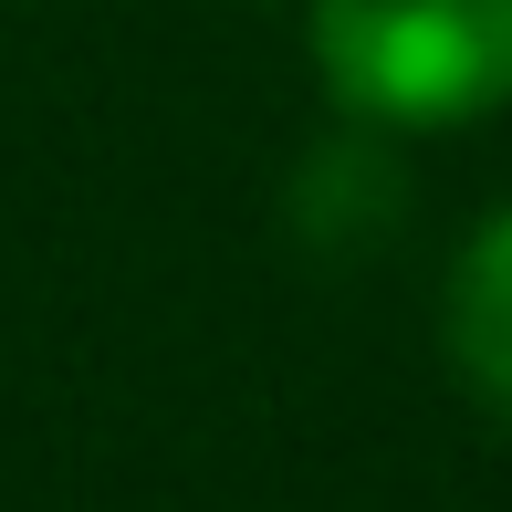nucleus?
<instances>
[{"label": "nucleus", "instance_id": "obj_2", "mask_svg": "<svg viewBox=\"0 0 512 512\" xmlns=\"http://www.w3.org/2000/svg\"><path fill=\"white\" fill-rule=\"evenodd\" d=\"M439 345H450L460 387L512 429V209L471 230V251L450 262V304H439Z\"/></svg>", "mask_w": 512, "mask_h": 512}, {"label": "nucleus", "instance_id": "obj_1", "mask_svg": "<svg viewBox=\"0 0 512 512\" xmlns=\"http://www.w3.org/2000/svg\"><path fill=\"white\" fill-rule=\"evenodd\" d=\"M314 74L356 126H471L512 105V0H314Z\"/></svg>", "mask_w": 512, "mask_h": 512}]
</instances>
